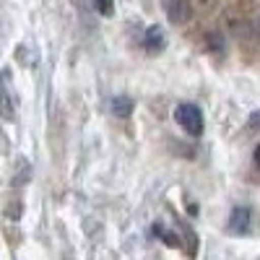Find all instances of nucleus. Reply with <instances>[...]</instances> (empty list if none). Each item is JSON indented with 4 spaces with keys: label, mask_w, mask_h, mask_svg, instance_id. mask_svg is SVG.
<instances>
[{
    "label": "nucleus",
    "mask_w": 260,
    "mask_h": 260,
    "mask_svg": "<svg viewBox=\"0 0 260 260\" xmlns=\"http://www.w3.org/2000/svg\"><path fill=\"white\" fill-rule=\"evenodd\" d=\"M175 120L187 136H192V138L203 136V112L195 104H180L175 110Z\"/></svg>",
    "instance_id": "f257e3e1"
},
{
    "label": "nucleus",
    "mask_w": 260,
    "mask_h": 260,
    "mask_svg": "<svg viewBox=\"0 0 260 260\" xmlns=\"http://www.w3.org/2000/svg\"><path fill=\"white\" fill-rule=\"evenodd\" d=\"M0 117L3 120H13L16 117V94H13L8 71H0Z\"/></svg>",
    "instance_id": "f03ea898"
},
{
    "label": "nucleus",
    "mask_w": 260,
    "mask_h": 260,
    "mask_svg": "<svg viewBox=\"0 0 260 260\" xmlns=\"http://www.w3.org/2000/svg\"><path fill=\"white\" fill-rule=\"evenodd\" d=\"M164 6H167V16H169L172 24H182V21L190 18L187 0H164Z\"/></svg>",
    "instance_id": "7ed1b4c3"
},
{
    "label": "nucleus",
    "mask_w": 260,
    "mask_h": 260,
    "mask_svg": "<svg viewBox=\"0 0 260 260\" xmlns=\"http://www.w3.org/2000/svg\"><path fill=\"white\" fill-rule=\"evenodd\" d=\"M229 229L234 234H247V229H250V211L247 208H234L232 219H229Z\"/></svg>",
    "instance_id": "20e7f679"
},
{
    "label": "nucleus",
    "mask_w": 260,
    "mask_h": 260,
    "mask_svg": "<svg viewBox=\"0 0 260 260\" xmlns=\"http://www.w3.org/2000/svg\"><path fill=\"white\" fill-rule=\"evenodd\" d=\"M143 47H146L151 55L161 52V47H164V34H161V26H151V29L146 31V37H143Z\"/></svg>",
    "instance_id": "39448f33"
},
{
    "label": "nucleus",
    "mask_w": 260,
    "mask_h": 260,
    "mask_svg": "<svg viewBox=\"0 0 260 260\" xmlns=\"http://www.w3.org/2000/svg\"><path fill=\"white\" fill-rule=\"evenodd\" d=\"M112 107H115V112H117L120 117H130V112H133V102L125 99V96L115 99V102H112Z\"/></svg>",
    "instance_id": "423d86ee"
},
{
    "label": "nucleus",
    "mask_w": 260,
    "mask_h": 260,
    "mask_svg": "<svg viewBox=\"0 0 260 260\" xmlns=\"http://www.w3.org/2000/svg\"><path fill=\"white\" fill-rule=\"evenodd\" d=\"M91 6H94L96 13H102V16H112V13H115V0H91Z\"/></svg>",
    "instance_id": "0eeeda50"
},
{
    "label": "nucleus",
    "mask_w": 260,
    "mask_h": 260,
    "mask_svg": "<svg viewBox=\"0 0 260 260\" xmlns=\"http://www.w3.org/2000/svg\"><path fill=\"white\" fill-rule=\"evenodd\" d=\"M255 164L260 167V143H257V148H255Z\"/></svg>",
    "instance_id": "6e6552de"
}]
</instances>
